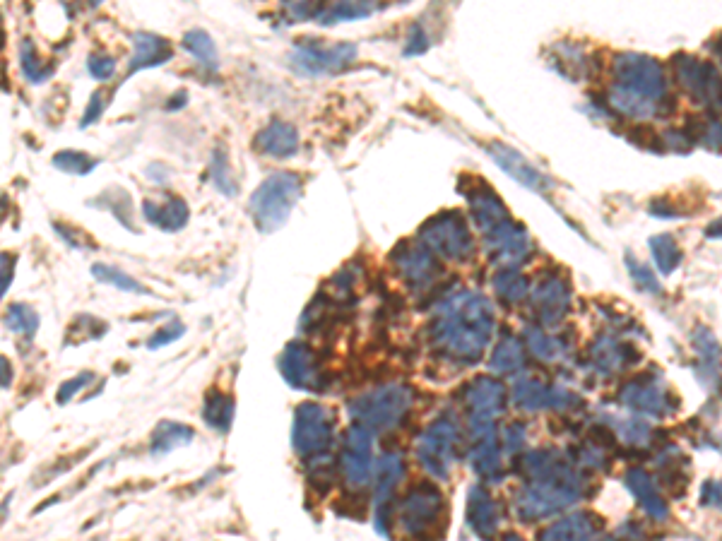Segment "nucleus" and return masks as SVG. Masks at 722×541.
Returning <instances> with one entry per match:
<instances>
[{"instance_id": "obj_23", "label": "nucleus", "mask_w": 722, "mask_h": 541, "mask_svg": "<svg viewBox=\"0 0 722 541\" xmlns=\"http://www.w3.org/2000/svg\"><path fill=\"white\" fill-rule=\"evenodd\" d=\"M253 147H256L263 157H272V159L294 157L299 150V133L292 123L277 118V121H272L268 128L260 130Z\"/></svg>"}, {"instance_id": "obj_18", "label": "nucleus", "mask_w": 722, "mask_h": 541, "mask_svg": "<svg viewBox=\"0 0 722 541\" xmlns=\"http://www.w3.org/2000/svg\"><path fill=\"white\" fill-rule=\"evenodd\" d=\"M532 303H535L537 313H540L542 325H547V328L559 325L566 318L568 306H571L568 282L559 275H547L532 289Z\"/></svg>"}, {"instance_id": "obj_47", "label": "nucleus", "mask_w": 722, "mask_h": 541, "mask_svg": "<svg viewBox=\"0 0 722 541\" xmlns=\"http://www.w3.org/2000/svg\"><path fill=\"white\" fill-rule=\"evenodd\" d=\"M92 378H94L92 373H80L78 378H73V380H68V383H63L61 390H58L56 400L61 402V404L70 402V400H73L75 392H80L82 388H87V383H92Z\"/></svg>"}, {"instance_id": "obj_9", "label": "nucleus", "mask_w": 722, "mask_h": 541, "mask_svg": "<svg viewBox=\"0 0 722 541\" xmlns=\"http://www.w3.org/2000/svg\"><path fill=\"white\" fill-rule=\"evenodd\" d=\"M443 493L434 484H419L410 489L400 505V525L410 537H426L439 527L443 515Z\"/></svg>"}, {"instance_id": "obj_51", "label": "nucleus", "mask_w": 722, "mask_h": 541, "mask_svg": "<svg viewBox=\"0 0 722 541\" xmlns=\"http://www.w3.org/2000/svg\"><path fill=\"white\" fill-rule=\"evenodd\" d=\"M426 49H429V41H426V34H424L419 27L412 29L410 39H407V46H405L407 56H417V53H424Z\"/></svg>"}, {"instance_id": "obj_37", "label": "nucleus", "mask_w": 722, "mask_h": 541, "mask_svg": "<svg viewBox=\"0 0 722 541\" xmlns=\"http://www.w3.org/2000/svg\"><path fill=\"white\" fill-rule=\"evenodd\" d=\"M3 320H5V328L13 330V332H20V335H25V337H34L39 330L37 311L25 306V303H13V306L8 308V313H5Z\"/></svg>"}, {"instance_id": "obj_19", "label": "nucleus", "mask_w": 722, "mask_h": 541, "mask_svg": "<svg viewBox=\"0 0 722 541\" xmlns=\"http://www.w3.org/2000/svg\"><path fill=\"white\" fill-rule=\"evenodd\" d=\"M467 202H470V212L472 217H475L484 239H489V236H494L496 231L506 229L508 224L513 222L506 205H503V202L494 195V190L484 186V183L477 188H467Z\"/></svg>"}, {"instance_id": "obj_41", "label": "nucleus", "mask_w": 722, "mask_h": 541, "mask_svg": "<svg viewBox=\"0 0 722 541\" xmlns=\"http://www.w3.org/2000/svg\"><path fill=\"white\" fill-rule=\"evenodd\" d=\"M20 63H22V73L29 82H44L49 80L53 68L51 65H41L37 51H34L32 41H22V49H20Z\"/></svg>"}, {"instance_id": "obj_55", "label": "nucleus", "mask_w": 722, "mask_h": 541, "mask_svg": "<svg viewBox=\"0 0 722 541\" xmlns=\"http://www.w3.org/2000/svg\"><path fill=\"white\" fill-rule=\"evenodd\" d=\"M0 44H3V17H0Z\"/></svg>"}, {"instance_id": "obj_2", "label": "nucleus", "mask_w": 722, "mask_h": 541, "mask_svg": "<svg viewBox=\"0 0 722 541\" xmlns=\"http://www.w3.org/2000/svg\"><path fill=\"white\" fill-rule=\"evenodd\" d=\"M609 104L621 116L645 121L653 116H667V80L660 63L641 53H621L614 61V87Z\"/></svg>"}, {"instance_id": "obj_26", "label": "nucleus", "mask_w": 722, "mask_h": 541, "mask_svg": "<svg viewBox=\"0 0 722 541\" xmlns=\"http://www.w3.org/2000/svg\"><path fill=\"white\" fill-rule=\"evenodd\" d=\"M470 462H472V469H475L479 479L489 481V484H499V481L503 479L499 433H494V436L472 438Z\"/></svg>"}, {"instance_id": "obj_4", "label": "nucleus", "mask_w": 722, "mask_h": 541, "mask_svg": "<svg viewBox=\"0 0 722 541\" xmlns=\"http://www.w3.org/2000/svg\"><path fill=\"white\" fill-rule=\"evenodd\" d=\"M301 190H304L301 178L297 174H289V171H280V174L265 178L253 193L251 205H248L256 227L265 234L280 229L299 202Z\"/></svg>"}, {"instance_id": "obj_20", "label": "nucleus", "mask_w": 722, "mask_h": 541, "mask_svg": "<svg viewBox=\"0 0 722 541\" xmlns=\"http://www.w3.org/2000/svg\"><path fill=\"white\" fill-rule=\"evenodd\" d=\"M487 150L491 154V159H494V162L499 164L508 176L516 178L518 183H523L525 188L535 190V193L547 195V190H549V186H552V181H549V178L544 174H540V171H537L535 166H532L528 159L523 157V154L513 150V147L501 145V142H491Z\"/></svg>"}, {"instance_id": "obj_6", "label": "nucleus", "mask_w": 722, "mask_h": 541, "mask_svg": "<svg viewBox=\"0 0 722 541\" xmlns=\"http://www.w3.org/2000/svg\"><path fill=\"white\" fill-rule=\"evenodd\" d=\"M419 241L434 255L453 260V263H467L475 255V239L467 229L463 214L458 212H441L431 217L419 229Z\"/></svg>"}, {"instance_id": "obj_5", "label": "nucleus", "mask_w": 722, "mask_h": 541, "mask_svg": "<svg viewBox=\"0 0 722 541\" xmlns=\"http://www.w3.org/2000/svg\"><path fill=\"white\" fill-rule=\"evenodd\" d=\"M412 400L414 395L410 385L390 383L357 397L349 404V414H352L354 421L369 426L371 431H388V428H395L405 419L412 407Z\"/></svg>"}, {"instance_id": "obj_1", "label": "nucleus", "mask_w": 722, "mask_h": 541, "mask_svg": "<svg viewBox=\"0 0 722 541\" xmlns=\"http://www.w3.org/2000/svg\"><path fill=\"white\" fill-rule=\"evenodd\" d=\"M494 328L496 315L487 296L458 291L436 308L429 337L443 356H451L458 364H477L487 352Z\"/></svg>"}, {"instance_id": "obj_38", "label": "nucleus", "mask_w": 722, "mask_h": 541, "mask_svg": "<svg viewBox=\"0 0 722 541\" xmlns=\"http://www.w3.org/2000/svg\"><path fill=\"white\" fill-rule=\"evenodd\" d=\"M183 46H186L188 53H193V56L198 58V63H203L205 68L217 70V65H220V61H217V49L215 44H212L210 34H205L203 29L188 32L186 39H183Z\"/></svg>"}, {"instance_id": "obj_32", "label": "nucleus", "mask_w": 722, "mask_h": 541, "mask_svg": "<svg viewBox=\"0 0 722 541\" xmlns=\"http://www.w3.org/2000/svg\"><path fill=\"white\" fill-rule=\"evenodd\" d=\"M494 291L503 303L513 306L530 294V284L516 267H501L494 277Z\"/></svg>"}, {"instance_id": "obj_12", "label": "nucleus", "mask_w": 722, "mask_h": 541, "mask_svg": "<svg viewBox=\"0 0 722 541\" xmlns=\"http://www.w3.org/2000/svg\"><path fill=\"white\" fill-rule=\"evenodd\" d=\"M357 58V46L354 44H301L292 53L294 68L306 75H330L345 70L349 63Z\"/></svg>"}, {"instance_id": "obj_53", "label": "nucleus", "mask_w": 722, "mask_h": 541, "mask_svg": "<svg viewBox=\"0 0 722 541\" xmlns=\"http://www.w3.org/2000/svg\"><path fill=\"white\" fill-rule=\"evenodd\" d=\"M701 501H703V505H713V508H718V505H720V484H718V481H706V484H703Z\"/></svg>"}, {"instance_id": "obj_33", "label": "nucleus", "mask_w": 722, "mask_h": 541, "mask_svg": "<svg viewBox=\"0 0 722 541\" xmlns=\"http://www.w3.org/2000/svg\"><path fill=\"white\" fill-rule=\"evenodd\" d=\"M193 428L179 424V421H162L157 426V431L152 433V453L164 455L169 450L181 448V445L193 441Z\"/></svg>"}, {"instance_id": "obj_46", "label": "nucleus", "mask_w": 722, "mask_h": 541, "mask_svg": "<svg viewBox=\"0 0 722 541\" xmlns=\"http://www.w3.org/2000/svg\"><path fill=\"white\" fill-rule=\"evenodd\" d=\"M15 265H17V258L13 253L0 255V299H3V296L8 294L10 284H13Z\"/></svg>"}, {"instance_id": "obj_30", "label": "nucleus", "mask_w": 722, "mask_h": 541, "mask_svg": "<svg viewBox=\"0 0 722 541\" xmlns=\"http://www.w3.org/2000/svg\"><path fill=\"white\" fill-rule=\"evenodd\" d=\"M523 366H525L523 342L513 335L501 337V342L496 344L494 354H491L489 361L491 371L501 373V376H508V373H518Z\"/></svg>"}, {"instance_id": "obj_7", "label": "nucleus", "mask_w": 722, "mask_h": 541, "mask_svg": "<svg viewBox=\"0 0 722 541\" xmlns=\"http://www.w3.org/2000/svg\"><path fill=\"white\" fill-rule=\"evenodd\" d=\"M335 436V419L323 404L304 402L294 412L292 445L304 460H318L330 450Z\"/></svg>"}, {"instance_id": "obj_17", "label": "nucleus", "mask_w": 722, "mask_h": 541, "mask_svg": "<svg viewBox=\"0 0 722 541\" xmlns=\"http://www.w3.org/2000/svg\"><path fill=\"white\" fill-rule=\"evenodd\" d=\"M463 402L467 409V421H496L503 412L506 390L496 378L482 376L467 383L463 390Z\"/></svg>"}, {"instance_id": "obj_31", "label": "nucleus", "mask_w": 722, "mask_h": 541, "mask_svg": "<svg viewBox=\"0 0 722 541\" xmlns=\"http://www.w3.org/2000/svg\"><path fill=\"white\" fill-rule=\"evenodd\" d=\"M203 419L205 424L210 428H215V431L220 433H227L229 428H232V421H234V397L227 395V392H210L207 395V402H205V409H203Z\"/></svg>"}, {"instance_id": "obj_14", "label": "nucleus", "mask_w": 722, "mask_h": 541, "mask_svg": "<svg viewBox=\"0 0 722 541\" xmlns=\"http://www.w3.org/2000/svg\"><path fill=\"white\" fill-rule=\"evenodd\" d=\"M513 402L520 409H528V412H540V409H556V412H566V409H573L581 404L578 395H573L571 390L561 388V385H544L542 380L535 378H523L518 380L516 388H513Z\"/></svg>"}, {"instance_id": "obj_49", "label": "nucleus", "mask_w": 722, "mask_h": 541, "mask_svg": "<svg viewBox=\"0 0 722 541\" xmlns=\"http://www.w3.org/2000/svg\"><path fill=\"white\" fill-rule=\"evenodd\" d=\"M578 462H581L583 467H590V469L607 467V457H605V453H602V448H597V445H585L581 453H578Z\"/></svg>"}, {"instance_id": "obj_22", "label": "nucleus", "mask_w": 722, "mask_h": 541, "mask_svg": "<svg viewBox=\"0 0 722 541\" xmlns=\"http://www.w3.org/2000/svg\"><path fill=\"white\" fill-rule=\"evenodd\" d=\"M467 525L477 537H494L499 532V505L484 486H472L467 491Z\"/></svg>"}, {"instance_id": "obj_3", "label": "nucleus", "mask_w": 722, "mask_h": 541, "mask_svg": "<svg viewBox=\"0 0 722 541\" xmlns=\"http://www.w3.org/2000/svg\"><path fill=\"white\" fill-rule=\"evenodd\" d=\"M583 481L573 472L568 462H559L552 472L528 479L516 493V515L523 522L544 520L564 513L581 501Z\"/></svg>"}, {"instance_id": "obj_29", "label": "nucleus", "mask_w": 722, "mask_h": 541, "mask_svg": "<svg viewBox=\"0 0 722 541\" xmlns=\"http://www.w3.org/2000/svg\"><path fill=\"white\" fill-rule=\"evenodd\" d=\"M142 210H145L147 222L155 224L162 231H179L188 222V205L181 198H167L162 205L147 200Z\"/></svg>"}, {"instance_id": "obj_27", "label": "nucleus", "mask_w": 722, "mask_h": 541, "mask_svg": "<svg viewBox=\"0 0 722 541\" xmlns=\"http://www.w3.org/2000/svg\"><path fill=\"white\" fill-rule=\"evenodd\" d=\"M602 532V517L593 513H578L571 517H564V520L554 522L547 529H542L540 539L554 541V539H593Z\"/></svg>"}, {"instance_id": "obj_21", "label": "nucleus", "mask_w": 722, "mask_h": 541, "mask_svg": "<svg viewBox=\"0 0 722 541\" xmlns=\"http://www.w3.org/2000/svg\"><path fill=\"white\" fill-rule=\"evenodd\" d=\"M402 474H405V465H402V457L398 453H386L378 460L376 465V493H374V503H376V529L381 527L383 517H386V525H388V517H390V505H393V496L395 489H398ZM390 529V525H388Z\"/></svg>"}, {"instance_id": "obj_15", "label": "nucleus", "mask_w": 722, "mask_h": 541, "mask_svg": "<svg viewBox=\"0 0 722 541\" xmlns=\"http://www.w3.org/2000/svg\"><path fill=\"white\" fill-rule=\"evenodd\" d=\"M393 263L398 267L400 277L405 279L407 284L414 291H426L436 284V279L441 277V265L436 260V255L424 246H405L398 248L393 253Z\"/></svg>"}, {"instance_id": "obj_40", "label": "nucleus", "mask_w": 722, "mask_h": 541, "mask_svg": "<svg viewBox=\"0 0 722 541\" xmlns=\"http://www.w3.org/2000/svg\"><path fill=\"white\" fill-rule=\"evenodd\" d=\"M92 275L99 279V282L104 284H114L116 289L121 291H133V294H150L145 287H142L140 282H135L133 277H128L126 272L116 270V267H109V265H94L92 267Z\"/></svg>"}, {"instance_id": "obj_48", "label": "nucleus", "mask_w": 722, "mask_h": 541, "mask_svg": "<svg viewBox=\"0 0 722 541\" xmlns=\"http://www.w3.org/2000/svg\"><path fill=\"white\" fill-rule=\"evenodd\" d=\"M181 335H183V325L181 323H171V325H167V328L155 332V335L150 337V342H147V347L159 349V347H164V344L179 340Z\"/></svg>"}, {"instance_id": "obj_45", "label": "nucleus", "mask_w": 722, "mask_h": 541, "mask_svg": "<svg viewBox=\"0 0 722 541\" xmlns=\"http://www.w3.org/2000/svg\"><path fill=\"white\" fill-rule=\"evenodd\" d=\"M525 438H528V433H525V426L520 424V421H513V424L503 428V448H506L508 453H518L525 445Z\"/></svg>"}, {"instance_id": "obj_25", "label": "nucleus", "mask_w": 722, "mask_h": 541, "mask_svg": "<svg viewBox=\"0 0 722 541\" xmlns=\"http://www.w3.org/2000/svg\"><path fill=\"white\" fill-rule=\"evenodd\" d=\"M638 354L633 352L629 344H621L614 337H602L590 349V366L595 368L600 376H614V373L624 371L631 361H636Z\"/></svg>"}, {"instance_id": "obj_50", "label": "nucleus", "mask_w": 722, "mask_h": 541, "mask_svg": "<svg viewBox=\"0 0 722 541\" xmlns=\"http://www.w3.org/2000/svg\"><path fill=\"white\" fill-rule=\"evenodd\" d=\"M90 73L97 80H109L116 73V61L109 56H92L90 58Z\"/></svg>"}, {"instance_id": "obj_28", "label": "nucleus", "mask_w": 722, "mask_h": 541, "mask_svg": "<svg viewBox=\"0 0 722 541\" xmlns=\"http://www.w3.org/2000/svg\"><path fill=\"white\" fill-rule=\"evenodd\" d=\"M135 44V53L130 58V73H138V70L152 68V65H162L167 63L171 56H174V46L169 44L164 37H157V34H147L140 32L133 37Z\"/></svg>"}, {"instance_id": "obj_44", "label": "nucleus", "mask_w": 722, "mask_h": 541, "mask_svg": "<svg viewBox=\"0 0 722 541\" xmlns=\"http://www.w3.org/2000/svg\"><path fill=\"white\" fill-rule=\"evenodd\" d=\"M626 265H629L633 282H636L638 287H643L645 291H650V294H658L660 284H658V279H655L653 272L648 270V267H643L641 263H633V258H626Z\"/></svg>"}, {"instance_id": "obj_56", "label": "nucleus", "mask_w": 722, "mask_h": 541, "mask_svg": "<svg viewBox=\"0 0 722 541\" xmlns=\"http://www.w3.org/2000/svg\"><path fill=\"white\" fill-rule=\"evenodd\" d=\"M90 3H92V5H99V3H102V0H90Z\"/></svg>"}, {"instance_id": "obj_52", "label": "nucleus", "mask_w": 722, "mask_h": 541, "mask_svg": "<svg viewBox=\"0 0 722 541\" xmlns=\"http://www.w3.org/2000/svg\"><path fill=\"white\" fill-rule=\"evenodd\" d=\"M102 111H104L102 94H94L90 106H87V111H85V118H82V126H90V123L97 121V118L102 116Z\"/></svg>"}, {"instance_id": "obj_35", "label": "nucleus", "mask_w": 722, "mask_h": 541, "mask_svg": "<svg viewBox=\"0 0 722 541\" xmlns=\"http://www.w3.org/2000/svg\"><path fill=\"white\" fill-rule=\"evenodd\" d=\"M650 248H653L655 265H658L662 275H672L679 263H682V248L677 246V241L670 234H660L650 239Z\"/></svg>"}, {"instance_id": "obj_36", "label": "nucleus", "mask_w": 722, "mask_h": 541, "mask_svg": "<svg viewBox=\"0 0 722 541\" xmlns=\"http://www.w3.org/2000/svg\"><path fill=\"white\" fill-rule=\"evenodd\" d=\"M371 13H374V3H371V0H340V3L333 5L330 10H325V13H321L318 17H321L323 25H333V22L357 20V17Z\"/></svg>"}, {"instance_id": "obj_10", "label": "nucleus", "mask_w": 722, "mask_h": 541, "mask_svg": "<svg viewBox=\"0 0 722 541\" xmlns=\"http://www.w3.org/2000/svg\"><path fill=\"white\" fill-rule=\"evenodd\" d=\"M619 402L624 404L626 409H631V412L655 416V419H665V416L677 412L674 395L653 373H645V376L629 380L619 392Z\"/></svg>"}, {"instance_id": "obj_13", "label": "nucleus", "mask_w": 722, "mask_h": 541, "mask_svg": "<svg viewBox=\"0 0 722 541\" xmlns=\"http://www.w3.org/2000/svg\"><path fill=\"white\" fill-rule=\"evenodd\" d=\"M674 70H677L679 85L691 94V99H696L698 104L718 106L720 77L713 63L698 61L694 56H677Z\"/></svg>"}, {"instance_id": "obj_11", "label": "nucleus", "mask_w": 722, "mask_h": 541, "mask_svg": "<svg viewBox=\"0 0 722 541\" xmlns=\"http://www.w3.org/2000/svg\"><path fill=\"white\" fill-rule=\"evenodd\" d=\"M342 474L352 489H364L374 477V431L354 421L345 438V450L340 457Z\"/></svg>"}, {"instance_id": "obj_16", "label": "nucleus", "mask_w": 722, "mask_h": 541, "mask_svg": "<svg viewBox=\"0 0 722 541\" xmlns=\"http://www.w3.org/2000/svg\"><path fill=\"white\" fill-rule=\"evenodd\" d=\"M282 378L297 390H321V368L316 364V356L306 344L292 342L284 347L277 359Z\"/></svg>"}, {"instance_id": "obj_24", "label": "nucleus", "mask_w": 722, "mask_h": 541, "mask_svg": "<svg viewBox=\"0 0 722 541\" xmlns=\"http://www.w3.org/2000/svg\"><path fill=\"white\" fill-rule=\"evenodd\" d=\"M624 484L626 489L631 491V496L636 498L638 505H641L653 520H667V517H670V508H667L665 498L660 496L658 486H655V479L650 477L645 469L641 467L629 469L624 477Z\"/></svg>"}, {"instance_id": "obj_8", "label": "nucleus", "mask_w": 722, "mask_h": 541, "mask_svg": "<svg viewBox=\"0 0 722 541\" xmlns=\"http://www.w3.org/2000/svg\"><path fill=\"white\" fill-rule=\"evenodd\" d=\"M455 448H458V424L448 416H441L419 436L417 460L431 477L446 479L455 465Z\"/></svg>"}, {"instance_id": "obj_42", "label": "nucleus", "mask_w": 722, "mask_h": 541, "mask_svg": "<svg viewBox=\"0 0 722 541\" xmlns=\"http://www.w3.org/2000/svg\"><path fill=\"white\" fill-rule=\"evenodd\" d=\"M53 166H58L65 174L87 176L94 166H97V159H92L90 154L85 152H58L56 157H53Z\"/></svg>"}, {"instance_id": "obj_54", "label": "nucleus", "mask_w": 722, "mask_h": 541, "mask_svg": "<svg viewBox=\"0 0 722 541\" xmlns=\"http://www.w3.org/2000/svg\"><path fill=\"white\" fill-rule=\"evenodd\" d=\"M13 366H10V361L5 359V356H0V388H10L13 385Z\"/></svg>"}, {"instance_id": "obj_39", "label": "nucleus", "mask_w": 722, "mask_h": 541, "mask_svg": "<svg viewBox=\"0 0 722 541\" xmlns=\"http://www.w3.org/2000/svg\"><path fill=\"white\" fill-rule=\"evenodd\" d=\"M614 431H617V436L621 438V441H624L626 445H633V448H643V445H648L650 436H653L650 426L641 419L614 421Z\"/></svg>"}, {"instance_id": "obj_34", "label": "nucleus", "mask_w": 722, "mask_h": 541, "mask_svg": "<svg viewBox=\"0 0 722 541\" xmlns=\"http://www.w3.org/2000/svg\"><path fill=\"white\" fill-rule=\"evenodd\" d=\"M525 342H528L530 352L535 354L540 361H547V364L564 359V354H566L564 342L556 340V337H552V335H547V332L540 328L525 330Z\"/></svg>"}, {"instance_id": "obj_43", "label": "nucleus", "mask_w": 722, "mask_h": 541, "mask_svg": "<svg viewBox=\"0 0 722 541\" xmlns=\"http://www.w3.org/2000/svg\"><path fill=\"white\" fill-rule=\"evenodd\" d=\"M212 181L217 183V188L224 190L227 195H236V183L232 181V174H229L227 157L222 152H217L215 162H212Z\"/></svg>"}]
</instances>
